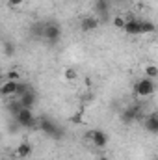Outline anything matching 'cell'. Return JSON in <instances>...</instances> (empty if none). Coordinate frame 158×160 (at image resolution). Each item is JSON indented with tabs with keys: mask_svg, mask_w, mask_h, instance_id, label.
<instances>
[{
	"mask_svg": "<svg viewBox=\"0 0 158 160\" xmlns=\"http://www.w3.org/2000/svg\"><path fill=\"white\" fill-rule=\"evenodd\" d=\"M37 127H39V130H43L47 136H52V138H56V140L62 138V130H60V127L50 119V118H47V116H41L39 119H37Z\"/></svg>",
	"mask_w": 158,
	"mask_h": 160,
	"instance_id": "obj_1",
	"label": "cell"
},
{
	"mask_svg": "<svg viewBox=\"0 0 158 160\" xmlns=\"http://www.w3.org/2000/svg\"><path fill=\"white\" fill-rule=\"evenodd\" d=\"M155 91H156L155 80H149V78H145V77L134 84V93H136L138 97H151Z\"/></svg>",
	"mask_w": 158,
	"mask_h": 160,
	"instance_id": "obj_2",
	"label": "cell"
},
{
	"mask_svg": "<svg viewBox=\"0 0 158 160\" xmlns=\"http://www.w3.org/2000/svg\"><path fill=\"white\" fill-rule=\"evenodd\" d=\"M13 118H15V123H17L19 127H24V128L36 127V116H34L32 108H21Z\"/></svg>",
	"mask_w": 158,
	"mask_h": 160,
	"instance_id": "obj_3",
	"label": "cell"
},
{
	"mask_svg": "<svg viewBox=\"0 0 158 160\" xmlns=\"http://www.w3.org/2000/svg\"><path fill=\"white\" fill-rule=\"evenodd\" d=\"M41 38L47 41V43H50V45L58 43V41L62 39V28H60V24H56V22H47V24L43 26V36H41Z\"/></svg>",
	"mask_w": 158,
	"mask_h": 160,
	"instance_id": "obj_4",
	"label": "cell"
},
{
	"mask_svg": "<svg viewBox=\"0 0 158 160\" xmlns=\"http://www.w3.org/2000/svg\"><path fill=\"white\" fill-rule=\"evenodd\" d=\"M86 138L95 145V147H99V149H102V147H106L108 145V134L104 132V130H89L87 134H86Z\"/></svg>",
	"mask_w": 158,
	"mask_h": 160,
	"instance_id": "obj_5",
	"label": "cell"
},
{
	"mask_svg": "<svg viewBox=\"0 0 158 160\" xmlns=\"http://www.w3.org/2000/svg\"><path fill=\"white\" fill-rule=\"evenodd\" d=\"M17 101L21 102V106H22V108H32V106L36 104L37 97H36V91H34V89H28V91H26V93H22Z\"/></svg>",
	"mask_w": 158,
	"mask_h": 160,
	"instance_id": "obj_6",
	"label": "cell"
},
{
	"mask_svg": "<svg viewBox=\"0 0 158 160\" xmlns=\"http://www.w3.org/2000/svg\"><path fill=\"white\" fill-rule=\"evenodd\" d=\"M143 127H145L151 134H158V114H156V112H151V114H149V118H145Z\"/></svg>",
	"mask_w": 158,
	"mask_h": 160,
	"instance_id": "obj_7",
	"label": "cell"
},
{
	"mask_svg": "<svg viewBox=\"0 0 158 160\" xmlns=\"http://www.w3.org/2000/svg\"><path fill=\"white\" fill-rule=\"evenodd\" d=\"M17 91V82L15 80H4L0 86V95L2 97H11Z\"/></svg>",
	"mask_w": 158,
	"mask_h": 160,
	"instance_id": "obj_8",
	"label": "cell"
},
{
	"mask_svg": "<svg viewBox=\"0 0 158 160\" xmlns=\"http://www.w3.org/2000/svg\"><path fill=\"white\" fill-rule=\"evenodd\" d=\"M95 11H97V19L101 22V19H108V13H110V6H108V0H97L95 2Z\"/></svg>",
	"mask_w": 158,
	"mask_h": 160,
	"instance_id": "obj_9",
	"label": "cell"
},
{
	"mask_svg": "<svg viewBox=\"0 0 158 160\" xmlns=\"http://www.w3.org/2000/svg\"><path fill=\"white\" fill-rule=\"evenodd\" d=\"M138 24H140V36H147V34H155L156 32V26L153 21H147V19H138Z\"/></svg>",
	"mask_w": 158,
	"mask_h": 160,
	"instance_id": "obj_10",
	"label": "cell"
},
{
	"mask_svg": "<svg viewBox=\"0 0 158 160\" xmlns=\"http://www.w3.org/2000/svg\"><path fill=\"white\" fill-rule=\"evenodd\" d=\"M97 26H99V19H97V17H86V19H82V22H80L82 32H93Z\"/></svg>",
	"mask_w": 158,
	"mask_h": 160,
	"instance_id": "obj_11",
	"label": "cell"
},
{
	"mask_svg": "<svg viewBox=\"0 0 158 160\" xmlns=\"http://www.w3.org/2000/svg\"><path fill=\"white\" fill-rule=\"evenodd\" d=\"M15 155H17L19 158H26V157H30V155H32V145L26 143V142L19 143V147L15 149Z\"/></svg>",
	"mask_w": 158,
	"mask_h": 160,
	"instance_id": "obj_12",
	"label": "cell"
},
{
	"mask_svg": "<svg viewBox=\"0 0 158 160\" xmlns=\"http://www.w3.org/2000/svg\"><path fill=\"white\" fill-rule=\"evenodd\" d=\"M143 75H145V78H149V80H156L158 78V67L155 63L145 65L143 67Z\"/></svg>",
	"mask_w": 158,
	"mask_h": 160,
	"instance_id": "obj_13",
	"label": "cell"
},
{
	"mask_svg": "<svg viewBox=\"0 0 158 160\" xmlns=\"http://www.w3.org/2000/svg\"><path fill=\"white\" fill-rule=\"evenodd\" d=\"M28 89H32L26 82H17V91H15V97H21L22 93H26Z\"/></svg>",
	"mask_w": 158,
	"mask_h": 160,
	"instance_id": "obj_14",
	"label": "cell"
},
{
	"mask_svg": "<svg viewBox=\"0 0 158 160\" xmlns=\"http://www.w3.org/2000/svg\"><path fill=\"white\" fill-rule=\"evenodd\" d=\"M112 22H114V26H116V28H121V30H123V26H125V17L116 15V17L112 19Z\"/></svg>",
	"mask_w": 158,
	"mask_h": 160,
	"instance_id": "obj_15",
	"label": "cell"
},
{
	"mask_svg": "<svg viewBox=\"0 0 158 160\" xmlns=\"http://www.w3.org/2000/svg\"><path fill=\"white\" fill-rule=\"evenodd\" d=\"M43 26H45V24H39V22H36V24L32 26V34H34L36 38H41V36H43Z\"/></svg>",
	"mask_w": 158,
	"mask_h": 160,
	"instance_id": "obj_16",
	"label": "cell"
},
{
	"mask_svg": "<svg viewBox=\"0 0 158 160\" xmlns=\"http://www.w3.org/2000/svg\"><path fill=\"white\" fill-rule=\"evenodd\" d=\"M63 75H65V78H67V80H77V78H78V73H77L75 69H65V73H63Z\"/></svg>",
	"mask_w": 158,
	"mask_h": 160,
	"instance_id": "obj_17",
	"label": "cell"
},
{
	"mask_svg": "<svg viewBox=\"0 0 158 160\" xmlns=\"http://www.w3.org/2000/svg\"><path fill=\"white\" fill-rule=\"evenodd\" d=\"M6 80H15V82H19V80H21V75H19L17 71H9V73L6 75Z\"/></svg>",
	"mask_w": 158,
	"mask_h": 160,
	"instance_id": "obj_18",
	"label": "cell"
},
{
	"mask_svg": "<svg viewBox=\"0 0 158 160\" xmlns=\"http://www.w3.org/2000/svg\"><path fill=\"white\" fill-rule=\"evenodd\" d=\"M4 52H6V56H13V52H15V47H13L11 43H6V45H4Z\"/></svg>",
	"mask_w": 158,
	"mask_h": 160,
	"instance_id": "obj_19",
	"label": "cell"
},
{
	"mask_svg": "<svg viewBox=\"0 0 158 160\" xmlns=\"http://www.w3.org/2000/svg\"><path fill=\"white\" fill-rule=\"evenodd\" d=\"M22 2H24V0H7V4H9L11 8H19Z\"/></svg>",
	"mask_w": 158,
	"mask_h": 160,
	"instance_id": "obj_20",
	"label": "cell"
},
{
	"mask_svg": "<svg viewBox=\"0 0 158 160\" xmlns=\"http://www.w3.org/2000/svg\"><path fill=\"white\" fill-rule=\"evenodd\" d=\"M99 160H110V158H108V157H101Z\"/></svg>",
	"mask_w": 158,
	"mask_h": 160,
	"instance_id": "obj_21",
	"label": "cell"
}]
</instances>
